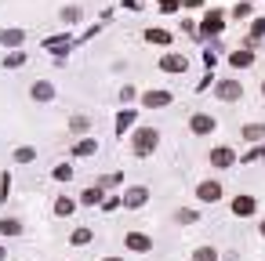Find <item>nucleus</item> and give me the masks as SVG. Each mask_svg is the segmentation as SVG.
Masks as SVG:
<instances>
[{
  "mask_svg": "<svg viewBox=\"0 0 265 261\" xmlns=\"http://www.w3.org/2000/svg\"><path fill=\"white\" fill-rule=\"evenodd\" d=\"M262 95H265V83H262Z\"/></svg>",
  "mask_w": 265,
  "mask_h": 261,
  "instance_id": "c85d7f7f",
  "label": "nucleus"
},
{
  "mask_svg": "<svg viewBox=\"0 0 265 261\" xmlns=\"http://www.w3.org/2000/svg\"><path fill=\"white\" fill-rule=\"evenodd\" d=\"M98 200H102V189H91V192L84 196V203H98Z\"/></svg>",
  "mask_w": 265,
  "mask_h": 261,
  "instance_id": "393cba45",
  "label": "nucleus"
},
{
  "mask_svg": "<svg viewBox=\"0 0 265 261\" xmlns=\"http://www.w3.org/2000/svg\"><path fill=\"white\" fill-rule=\"evenodd\" d=\"M124 243H127V250H131V254H149V250H153V239L145 236V232H127Z\"/></svg>",
  "mask_w": 265,
  "mask_h": 261,
  "instance_id": "39448f33",
  "label": "nucleus"
},
{
  "mask_svg": "<svg viewBox=\"0 0 265 261\" xmlns=\"http://www.w3.org/2000/svg\"><path fill=\"white\" fill-rule=\"evenodd\" d=\"M145 200H149V192H145V189H142V185H138V189H131V192H127V196H124V203H127V207H142V203H145Z\"/></svg>",
  "mask_w": 265,
  "mask_h": 261,
  "instance_id": "f8f14e48",
  "label": "nucleus"
},
{
  "mask_svg": "<svg viewBox=\"0 0 265 261\" xmlns=\"http://www.w3.org/2000/svg\"><path fill=\"white\" fill-rule=\"evenodd\" d=\"M229 62L236 65V69H243V65H254V54H251V51H236Z\"/></svg>",
  "mask_w": 265,
  "mask_h": 261,
  "instance_id": "4468645a",
  "label": "nucleus"
},
{
  "mask_svg": "<svg viewBox=\"0 0 265 261\" xmlns=\"http://www.w3.org/2000/svg\"><path fill=\"white\" fill-rule=\"evenodd\" d=\"M258 210V203H254V196H236L233 200V214L236 218H247V214Z\"/></svg>",
  "mask_w": 265,
  "mask_h": 261,
  "instance_id": "1a4fd4ad",
  "label": "nucleus"
},
{
  "mask_svg": "<svg viewBox=\"0 0 265 261\" xmlns=\"http://www.w3.org/2000/svg\"><path fill=\"white\" fill-rule=\"evenodd\" d=\"M102 261H120V258H102Z\"/></svg>",
  "mask_w": 265,
  "mask_h": 261,
  "instance_id": "bb28decb",
  "label": "nucleus"
},
{
  "mask_svg": "<svg viewBox=\"0 0 265 261\" xmlns=\"http://www.w3.org/2000/svg\"><path fill=\"white\" fill-rule=\"evenodd\" d=\"M265 138V124H243V142H262Z\"/></svg>",
  "mask_w": 265,
  "mask_h": 261,
  "instance_id": "9b49d317",
  "label": "nucleus"
},
{
  "mask_svg": "<svg viewBox=\"0 0 265 261\" xmlns=\"http://www.w3.org/2000/svg\"><path fill=\"white\" fill-rule=\"evenodd\" d=\"M157 142H160L157 127H138V130H134V138H131V149H134V156H153Z\"/></svg>",
  "mask_w": 265,
  "mask_h": 261,
  "instance_id": "f257e3e1",
  "label": "nucleus"
},
{
  "mask_svg": "<svg viewBox=\"0 0 265 261\" xmlns=\"http://www.w3.org/2000/svg\"><path fill=\"white\" fill-rule=\"evenodd\" d=\"M214 127H218V120L211 113H193V116H189V130H193L196 138H207Z\"/></svg>",
  "mask_w": 265,
  "mask_h": 261,
  "instance_id": "f03ea898",
  "label": "nucleus"
},
{
  "mask_svg": "<svg viewBox=\"0 0 265 261\" xmlns=\"http://www.w3.org/2000/svg\"><path fill=\"white\" fill-rule=\"evenodd\" d=\"M80 18V7H62V22H77Z\"/></svg>",
  "mask_w": 265,
  "mask_h": 261,
  "instance_id": "412c9836",
  "label": "nucleus"
},
{
  "mask_svg": "<svg viewBox=\"0 0 265 261\" xmlns=\"http://www.w3.org/2000/svg\"><path fill=\"white\" fill-rule=\"evenodd\" d=\"M233 163H236V153L229 145H214L211 149V167L214 171H225V167H233Z\"/></svg>",
  "mask_w": 265,
  "mask_h": 261,
  "instance_id": "20e7f679",
  "label": "nucleus"
},
{
  "mask_svg": "<svg viewBox=\"0 0 265 261\" xmlns=\"http://www.w3.org/2000/svg\"><path fill=\"white\" fill-rule=\"evenodd\" d=\"M171 102H175L171 91H145L142 105H145V109H163V105H171Z\"/></svg>",
  "mask_w": 265,
  "mask_h": 261,
  "instance_id": "423d86ee",
  "label": "nucleus"
},
{
  "mask_svg": "<svg viewBox=\"0 0 265 261\" xmlns=\"http://www.w3.org/2000/svg\"><path fill=\"white\" fill-rule=\"evenodd\" d=\"M54 98V87L48 80H40V83H33V102H51Z\"/></svg>",
  "mask_w": 265,
  "mask_h": 261,
  "instance_id": "9d476101",
  "label": "nucleus"
},
{
  "mask_svg": "<svg viewBox=\"0 0 265 261\" xmlns=\"http://www.w3.org/2000/svg\"><path fill=\"white\" fill-rule=\"evenodd\" d=\"M262 236H265V221H262Z\"/></svg>",
  "mask_w": 265,
  "mask_h": 261,
  "instance_id": "cd10ccee",
  "label": "nucleus"
},
{
  "mask_svg": "<svg viewBox=\"0 0 265 261\" xmlns=\"http://www.w3.org/2000/svg\"><path fill=\"white\" fill-rule=\"evenodd\" d=\"M54 210H58V214H69V210H73V200H58V203H54Z\"/></svg>",
  "mask_w": 265,
  "mask_h": 261,
  "instance_id": "b1692460",
  "label": "nucleus"
},
{
  "mask_svg": "<svg viewBox=\"0 0 265 261\" xmlns=\"http://www.w3.org/2000/svg\"><path fill=\"white\" fill-rule=\"evenodd\" d=\"M18 40H22V33H18V29H11V33H4V44H11V48H15Z\"/></svg>",
  "mask_w": 265,
  "mask_h": 261,
  "instance_id": "5701e85b",
  "label": "nucleus"
},
{
  "mask_svg": "<svg viewBox=\"0 0 265 261\" xmlns=\"http://www.w3.org/2000/svg\"><path fill=\"white\" fill-rule=\"evenodd\" d=\"M80 243H91V232H87V229H77V232H73V247H80Z\"/></svg>",
  "mask_w": 265,
  "mask_h": 261,
  "instance_id": "6ab92c4d",
  "label": "nucleus"
},
{
  "mask_svg": "<svg viewBox=\"0 0 265 261\" xmlns=\"http://www.w3.org/2000/svg\"><path fill=\"white\" fill-rule=\"evenodd\" d=\"M69 127L77 130V134H84V130L91 127V120H87V116H73V120H69Z\"/></svg>",
  "mask_w": 265,
  "mask_h": 261,
  "instance_id": "dca6fc26",
  "label": "nucleus"
},
{
  "mask_svg": "<svg viewBox=\"0 0 265 261\" xmlns=\"http://www.w3.org/2000/svg\"><path fill=\"white\" fill-rule=\"evenodd\" d=\"M0 232H7V236H15V232H22V221H0Z\"/></svg>",
  "mask_w": 265,
  "mask_h": 261,
  "instance_id": "a211bd4d",
  "label": "nucleus"
},
{
  "mask_svg": "<svg viewBox=\"0 0 265 261\" xmlns=\"http://www.w3.org/2000/svg\"><path fill=\"white\" fill-rule=\"evenodd\" d=\"M214 95L222 98V102H240V98H243V87H240L236 80H218V83H214Z\"/></svg>",
  "mask_w": 265,
  "mask_h": 261,
  "instance_id": "7ed1b4c3",
  "label": "nucleus"
},
{
  "mask_svg": "<svg viewBox=\"0 0 265 261\" xmlns=\"http://www.w3.org/2000/svg\"><path fill=\"white\" fill-rule=\"evenodd\" d=\"M160 7H163V11H171V7H178V0H160Z\"/></svg>",
  "mask_w": 265,
  "mask_h": 261,
  "instance_id": "a878e982",
  "label": "nucleus"
},
{
  "mask_svg": "<svg viewBox=\"0 0 265 261\" xmlns=\"http://www.w3.org/2000/svg\"><path fill=\"white\" fill-rule=\"evenodd\" d=\"M15 160H22V163H29V160H33V149H15Z\"/></svg>",
  "mask_w": 265,
  "mask_h": 261,
  "instance_id": "4be33fe9",
  "label": "nucleus"
},
{
  "mask_svg": "<svg viewBox=\"0 0 265 261\" xmlns=\"http://www.w3.org/2000/svg\"><path fill=\"white\" fill-rule=\"evenodd\" d=\"M145 40H149V44H163V48H167V44H171V33H163V29H145Z\"/></svg>",
  "mask_w": 265,
  "mask_h": 261,
  "instance_id": "ddd939ff",
  "label": "nucleus"
},
{
  "mask_svg": "<svg viewBox=\"0 0 265 261\" xmlns=\"http://www.w3.org/2000/svg\"><path fill=\"white\" fill-rule=\"evenodd\" d=\"M193 261H218V250L214 247H200L196 254H193Z\"/></svg>",
  "mask_w": 265,
  "mask_h": 261,
  "instance_id": "2eb2a0df",
  "label": "nucleus"
},
{
  "mask_svg": "<svg viewBox=\"0 0 265 261\" xmlns=\"http://www.w3.org/2000/svg\"><path fill=\"white\" fill-rule=\"evenodd\" d=\"M160 69H163V73H186V69H189V58H186V54H163V58H160Z\"/></svg>",
  "mask_w": 265,
  "mask_h": 261,
  "instance_id": "0eeeda50",
  "label": "nucleus"
},
{
  "mask_svg": "<svg viewBox=\"0 0 265 261\" xmlns=\"http://www.w3.org/2000/svg\"><path fill=\"white\" fill-rule=\"evenodd\" d=\"M73 153H77V156H91V153H95V142H77Z\"/></svg>",
  "mask_w": 265,
  "mask_h": 261,
  "instance_id": "aec40b11",
  "label": "nucleus"
},
{
  "mask_svg": "<svg viewBox=\"0 0 265 261\" xmlns=\"http://www.w3.org/2000/svg\"><path fill=\"white\" fill-rule=\"evenodd\" d=\"M196 218H200V214H196V210H189V207H182V210H178V221H182V225H193Z\"/></svg>",
  "mask_w": 265,
  "mask_h": 261,
  "instance_id": "f3484780",
  "label": "nucleus"
},
{
  "mask_svg": "<svg viewBox=\"0 0 265 261\" xmlns=\"http://www.w3.org/2000/svg\"><path fill=\"white\" fill-rule=\"evenodd\" d=\"M196 196H200L204 203H214V200H222V185H218L214 178H211V182H200V185H196Z\"/></svg>",
  "mask_w": 265,
  "mask_h": 261,
  "instance_id": "6e6552de",
  "label": "nucleus"
}]
</instances>
